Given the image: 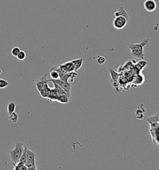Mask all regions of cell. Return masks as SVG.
I'll return each mask as SVG.
<instances>
[{
    "label": "cell",
    "mask_w": 159,
    "mask_h": 170,
    "mask_svg": "<svg viewBox=\"0 0 159 170\" xmlns=\"http://www.w3.org/2000/svg\"><path fill=\"white\" fill-rule=\"evenodd\" d=\"M149 42V39H145L142 40L141 43L139 44H127V47L130 49L131 52V56L133 58L137 59L142 60L144 59L145 54L144 52V48L148 44Z\"/></svg>",
    "instance_id": "1"
},
{
    "label": "cell",
    "mask_w": 159,
    "mask_h": 170,
    "mask_svg": "<svg viewBox=\"0 0 159 170\" xmlns=\"http://www.w3.org/2000/svg\"><path fill=\"white\" fill-rule=\"evenodd\" d=\"M24 147L25 146L22 143L17 142L15 145V148L9 152L10 159L14 166L16 165L20 161L22 152L24 151Z\"/></svg>",
    "instance_id": "2"
},
{
    "label": "cell",
    "mask_w": 159,
    "mask_h": 170,
    "mask_svg": "<svg viewBox=\"0 0 159 170\" xmlns=\"http://www.w3.org/2000/svg\"><path fill=\"white\" fill-rule=\"evenodd\" d=\"M127 23V20L123 16L115 17L113 20V24L114 28L116 29H122Z\"/></svg>",
    "instance_id": "3"
},
{
    "label": "cell",
    "mask_w": 159,
    "mask_h": 170,
    "mask_svg": "<svg viewBox=\"0 0 159 170\" xmlns=\"http://www.w3.org/2000/svg\"><path fill=\"white\" fill-rule=\"evenodd\" d=\"M52 82L53 83H55V84H57L59 86H60L64 91H65L67 93V95L69 97L70 94V88H71V84L69 82H65L64 81H62L61 80H52L50 81Z\"/></svg>",
    "instance_id": "4"
},
{
    "label": "cell",
    "mask_w": 159,
    "mask_h": 170,
    "mask_svg": "<svg viewBox=\"0 0 159 170\" xmlns=\"http://www.w3.org/2000/svg\"><path fill=\"white\" fill-rule=\"evenodd\" d=\"M150 131L154 145L158 146V125H150Z\"/></svg>",
    "instance_id": "5"
},
{
    "label": "cell",
    "mask_w": 159,
    "mask_h": 170,
    "mask_svg": "<svg viewBox=\"0 0 159 170\" xmlns=\"http://www.w3.org/2000/svg\"><path fill=\"white\" fill-rule=\"evenodd\" d=\"M144 7L147 12L152 13L156 9L157 3L155 0H146L144 3Z\"/></svg>",
    "instance_id": "6"
},
{
    "label": "cell",
    "mask_w": 159,
    "mask_h": 170,
    "mask_svg": "<svg viewBox=\"0 0 159 170\" xmlns=\"http://www.w3.org/2000/svg\"><path fill=\"white\" fill-rule=\"evenodd\" d=\"M59 68L65 73L71 72L75 71V67L71 61L66 62L65 63H64L63 64H60Z\"/></svg>",
    "instance_id": "7"
},
{
    "label": "cell",
    "mask_w": 159,
    "mask_h": 170,
    "mask_svg": "<svg viewBox=\"0 0 159 170\" xmlns=\"http://www.w3.org/2000/svg\"><path fill=\"white\" fill-rule=\"evenodd\" d=\"M36 153L26 147V161L36 165Z\"/></svg>",
    "instance_id": "8"
},
{
    "label": "cell",
    "mask_w": 159,
    "mask_h": 170,
    "mask_svg": "<svg viewBox=\"0 0 159 170\" xmlns=\"http://www.w3.org/2000/svg\"><path fill=\"white\" fill-rule=\"evenodd\" d=\"M46 77H47V75H45L42 78H41L39 81H37L36 87H37V89L38 90L39 92H40L42 89H43L45 85L47 84V83L49 82H50V80H47Z\"/></svg>",
    "instance_id": "9"
},
{
    "label": "cell",
    "mask_w": 159,
    "mask_h": 170,
    "mask_svg": "<svg viewBox=\"0 0 159 170\" xmlns=\"http://www.w3.org/2000/svg\"><path fill=\"white\" fill-rule=\"evenodd\" d=\"M146 112V109L144 107L143 105L141 104L140 106L139 107L138 109H136L135 110V117L136 119L138 120H142L143 119L144 117V113Z\"/></svg>",
    "instance_id": "10"
},
{
    "label": "cell",
    "mask_w": 159,
    "mask_h": 170,
    "mask_svg": "<svg viewBox=\"0 0 159 170\" xmlns=\"http://www.w3.org/2000/svg\"><path fill=\"white\" fill-rule=\"evenodd\" d=\"M115 15V17H117V16H123L124 18H126L127 20H128V14L127 13V12L125 10V9L124 8L123 6H121L119 7V9L116 11V12L114 13Z\"/></svg>",
    "instance_id": "11"
},
{
    "label": "cell",
    "mask_w": 159,
    "mask_h": 170,
    "mask_svg": "<svg viewBox=\"0 0 159 170\" xmlns=\"http://www.w3.org/2000/svg\"><path fill=\"white\" fill-rule=\"evenodd\" d=\"M147 121L151 126L158 125V113L153 116L150 117Z\"/></svg>",
    "instance_id": "12"
},
{
    "label": "cell",
    "mask_w": 159,
    "mask_h": 170,
    "mask_svg": "<svg viewBox=\"0 0 159 170\" xmlns=\"http://www.w3.org/2000/svg\"><path fill=\"white\" fill-rule=\"evenodd\" d=\"M71 62L73 64L74 67H75V71H77L80 68H81L82 66V64L83 62V58L81 59H75L71 60Z\"/></svg>",
    "instance_id": "13"
},
{
    "label": "cell",
    "mask_w": 159,
    "mask_h": 170,
    "mask_svg": "<svg viewBox=\"0 0 159 170\" xmlns=\"http://www.w3.org/2000/svg\"><path fill=\"white\" fill-rule=\"evenodd\" d=\"M9 119L11 122H12L13 123H16L19 120V114L16 112H13L9 115Z\"/></svg>",
    "instance_id": "14"
},
{
    "label": "cell",
    "mask_w": 159,
    "mask_h": 170,
    "mask_svg": "<svg viewBox=\"0 0 159 170\" xmlns=\"http://www.w3.org/2000/svg\"><path fill=\"white\" fill-rule=\"evenodd\" d=\"M109 72L110 73V74H111V79L113 81H118V79L119 77V75L118 72H116L113 69H109Z\"/></svg>",
    "instance_id": "15"
},
{
    "label": "cell",
    "mask_w": 159,
    "mask_h": 170,
    "mask_svg": "<svg viewBox=\"0 0 159 170\" xmlns=\"http://www.w3.org/2000/svg\"><path fill=\"white\" fill-rule=\"evenodd\" d=\"M15 110H16V104L14 102H9L7 107V110L8 114L10 115L11 113L15 112Z\"/></svg>",
    "instance_id": "16"
},
{
    "label": "cell",
    "mask_w": 159,
    "mask_h": 170,
    "mask_svg": "<svg viewBox=\"0 0 159 170\" xmlns=\"http://www.w3.org/2000/svg\"><path fill=\"white\" fill-rule=\"evenodd\" d=\"M55 70H52L51 69V71L50 72V76L52 80H57L60 78L59 76V74L58 72V71L55 69V68L54 67Z\"/></svg>",
    "instance_id": "17"
},
{
    "label": "cell",
    "mask_w": 159,
    "mask_h": 170,
    "mask_svg": "<svg viewBox=\"0 0 159 170\" xmlns=\"http://www.w3.org/2000/svg\"><path fill=\"white\" fill-rule=\"evenodd\" d=\"M147 64V62L146 61L142 60L136 64V65L135 66V67L136 68V69H137L139 70H142L146 66Z\"/></svg>",
    "instance_id": "18"
},
{
    "label": "cell",
    "mask_w": 159,
    "mask_h": 170,
    "mask_svg": "<svg viewBox=\"0 0 159 170\" xmlns=\"http://www.w3.org/2000/svg\"><path fill=\"white\" fill-rule=\"evenodd\" d=\"M14 170H28L27 167H26L24 163H20V162H18V163L14 166Z\"/></svg>",
    "instance_id": "19"
},
{
    "label": "cell",
    "mask_w": 159,
    "mask_h": 170,
    "mask_svg": "<svg viewBox=\"0 0 159 170\" xmlns=\"http://www.w3.org/2000/svg\"><path fill=\"white\" fill-rule=\"evenodd\" d=\"M26 57V52H25L24 51H21H21L20 52V53H19V54H18V56H16V58H18V60H23L25 59Z\"/></svg>",
    "instance_id": "20"
},
{
    "label": "cell",
    "mask_w": 159,
    "mask_h": 170,
    "mask_svg": "<svg viewBox=\"0 0 159 170\" xmlns=\"http://www.w3.org/2000/svg\"><path fill=\"white\" fill-rule=\"evenodd\" d=\"M21 51V49L18 47H14L11 50V54H12L14 57H16L18 54L20 53Z\"/></svg>",
    "instance_id": "21"
},
{
    "label": "cell",
    "mask_w": 159,
    "mask_h": 170,
    "mask_svg": "<svg viewBox=\"0 0 159 170\" xmlns=\"http://www.w3.org/2000/svg\"><path fill=\"white\" fill-rule=\"evenodd\" d=\"M96 62L99 65H103L106 62V58L103 56H98L96 59Z\"/></svg>",
    "instance_id": "22"
},
{
    "label": "cell",
    "mask_w": 159,
    "mask_h": 170,
    "mask_svg": "<svg viewBox=\"0 0 159 170\" xmlns=\"http://www.w3.org/2000/svg\"><path fill=\"white\" fill-rule=\"evenodd\" d=\"M9 85V83L5 79H0V89H4Z\"/></svg>",
    "instance_id": "23"
},
{
    "label": "cell",
    "mask_w": 159,
    "mask_h": 170,
    "mask_svg": "<svg viewBox=\"0 0 159 170\" xmlns=\"http://www.w3.org/2000/svg\"><path fill=\"white\" fill-rule=\"evenodd\" d=\"M144 81V77L142 76H141V75H137V79H136V82L137 83V84L140 85V84H142Z\"/></svg>",
    "instance_id": "24"
},
{
    "label": "cell",
    "mask_w": 159,
    "mask_h": 170,
    "mask_svg": "<svg viewBox=\"0 0 159 170\" xmlns=\"http://www.w3.org/2000/svg\"><path fill=\"white\" fill-rule=\"evenodd\" d=\"M2 72H2V70H1V69H0V75H1V74H2Z\"/></svg>",
    "instance_id": "25"
}]
</instances>
